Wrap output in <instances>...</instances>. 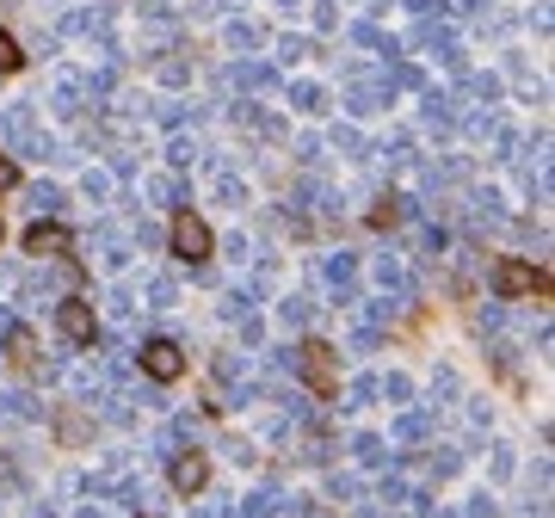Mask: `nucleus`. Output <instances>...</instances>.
Segmentation results:
<instances>
[{
    "label": "nucleus",
    "instance_id": "nucleus-1",
    "mask_svg": "<svg viewBox=\"0 0 555 518\" xmlns=\"http://www.w3.org/2000/svg\"><path fill=\"white\" fill-rule=\"evenodd\" d=\"M296 370H303V383L327 401V395H340V352H333L327 340H303L296 346Z\"/></svg>",
    "mask_w": 555,
    "mask_h": 518
},
{
    "label": "nucleus",
    "instance_id": "nucleus-2",
    "mask_svg": "<svg viewBox=\"0 0 555 518\" xmlns=\"http://www.w3.org/2000/svg\"><path fill=\"white\" fill-rule=\"evenodd\" d=\"M494 290L500 296H549V272L531 259H500L494 266Z\"/></svg>",
    "mask_w": 555,
    "mask_h": 518
},
{
    "label": "nucleus",
    "instance_id": "nucleus-3",
    "mask_svg": "<svg viewBox=\"0 0 555 518\" xmlns=\"http://www.w3.org/2000/svg\"><path fill=\"white\" fill-rule=\"evenodd\" d=\"M167 241H173V253L185 259V266H198V259H210V229H204V222H198L192 210H179V216H173Z\"/></svg>",
    "mask_w": 555,
    "mask_h": 518
},
{
    "label": "nucleus",
    "instance_id": "nucleus-4",
    "mask_svg": "<svg viewBox=\"0 0 555 518\" xmlns=\"http://www.w3.org/2000/svg\"><path fill=\"white\" fill-rule=\"evenodd\" d=\"M56 327H62V340L81 346V352L99 340V315H93V303H81V296H68V303L56 309Z\"/></svg>",
    "mask_w": 555,
    "mask_h": 518
},
{
    "label": "nucleus",
    "instance_id": "nucleus-5",
    "mask_svg": "<svg viewBox=\"0 0 555 518\" xmlns=\"http://www.w3.org/2000/svg\"><path fill=\"white\" fill-rule=\"evenodd\" d=\"M142 377H148V383H179V377H185V352H179L173 340H148V346H142Z\"/></svg>",
    "mask_w": 555,
    "mask_h": 518
},
{
    "label": "nucleus",
    "instance_id": "nucleus-6",
    "mask_svg": "<svg viewBox=\"0 0 555 518\" xmlns=\"http://www.w3.org/2000/svg\"><path fill=\"white\" fill-rule=\"evenodd\" d=\"M167 475H173V488H179V494H204V481H210V457H204V451H179Z\"/></svg>",
    "mask_w": 555,
    "mask_h": 518
},
{
    "label": "nucleus",
    "instance_id": "nucleus-7",
    "mask_svg": "<svg viewBox=\"0 0 555 518\" xmlns=\"http://www.w3.org/2000/svg\"><path fill=\"white\" fill-rule=\"evenodd\" d=\"M68 247H74V235L62 229V222H31L25 253H37V259H56V253H68Z\"/></svg>",
    "mask_w": 555,
    "mask_h": 518
},
{
    "label": "nucleus",
    "instance_id": "nucleus-8",
    "mask_svg": "<svg viewBox=\"0 0 555 518\" xmlns=\"http://www.w3.org/2000/svg\"><path fill=\"white\" fill-rule=\"evenodd\" d=\"M401 222V198H377V210H370V229H395Z\"/></svg>",
    "mask_w": 555,
    "mask_h": 518
},
{
    "label": "nucleus",
    "instance_id": "nucleus-9",
    "mask_svg": "<svg viewBox=\"0 0 555 518\" xmlns=\"http://www.w3.org/2000/svg\"><path fill=\"white\" fill-rule=\"evenodd\" d=\"M7 358H13V364H31V333H25V327L7 333Z\"/></svg>",
    "mask_w": 555,
    "mask_h": 518
},
{
    "label": "nucleus",
    "instance_id": "nucleus-10",
    "mask_svg": "<svg viewBox=\"0 0 555 518\" xmlns=\"http://www.w3.org/2000/svg\"><path fill=\"white\" fill-rule=\"evenodd\" d=\"M19 62H25V56H19V44H13L7 31H0V74H19Z\"/></svg>",
    "mask_w": 555,
    "mask_h": 518
},
{
    "label": "nucleus",
    "instance_id": "nucleus-11",
    "mask_svg": "<svg viewBox=\"0 0 555 518\" xmlns=\"http://www.w3.org/2000/svg\"><path fill=\"white\" fill-rule=\"evenodd\" d=\"M13 179H19V167H13L7 155H0V192H7V185H13Z\"/></svg>",
    "mask_w": 555,
    "mask_h": 518
},
{
    "label": "nucleus",
    "instance_id": "nucleus-12",
    "mask_svg": "<svg viewBox=\"0 0 555 518\" xmlns=\"http://www.w3.org/2000/svg\"><path fill=\"white\" fill-rule=\"evenodd\" d=\"M0 235H7V229H0Z\"/></svg>",
    "mask_w": 555,
    "mask_h": 518
}]
</instances>
